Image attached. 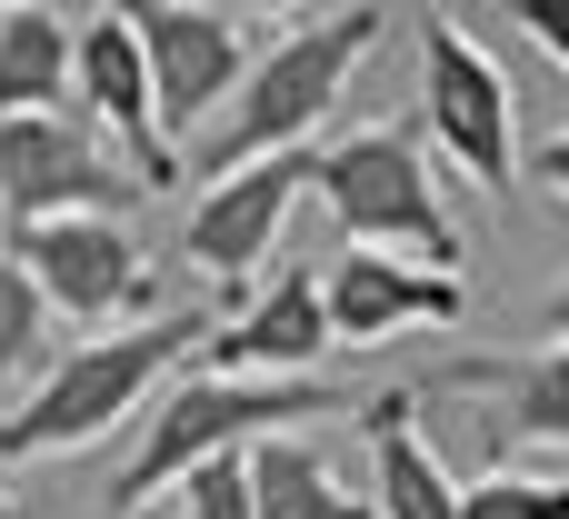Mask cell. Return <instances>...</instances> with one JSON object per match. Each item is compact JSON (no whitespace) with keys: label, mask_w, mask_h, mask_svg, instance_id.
I'll use <instances>...</instances> for the list:
<instances>
[{"label":"cell","mask_w":569,"mask_h":519,"mask_svg":"<svg viewBox=\"0 0 569 519\" xmlns=\"http://www.w3.org/2000/svg\"><path fill=\"white\" fill-rule=\"evenodd\" d=\"M210 310H150V320H130V330H110V340H80V350H60L50 360V380L0 420V460H60V450H90L100 430H120L190 350H210Z\"/></svg>","instance_id":"cell-1"},{"label":"cell","mask_w":569,"mask_h":519,"mask_svg":"<svg viewBox=\"0 0 569 519\" xmlns=\"http://www.w3.org/2000/svg\"><path fill=\"white\" fill-rule=\"evenodd\" d=\"M330 410H350V390H330V380H220V370H190L180 390H160V420L140 430L130 470L110 480V519H150V490H180L200 460L260 450L290 420H330Z\"/></svg>","instance_id":"cell-2"},{"label":"cell","mask_w":569,"mask_h":519,"mask_svg":"<svg viewBox=\"0 0 569 519\" xmlns=\"http://www.w3.org/2000/svg\"><path fill=\"white\" fill-rule=\"evenodd\" d=\"M380 40H390V10H370V0H360V10H320V20H300L290 40H270V50L250 60V80L230 90V120H220V140H210V180L300 150Z\"/></svg>","instance_id":"cell-3"},{"label":"cell","mask_w":569,"mask_h":519,"mask_svg":"<svg viewBox=\"0 0 569 519\" xmlns=\"http://www.w3.org/2000/svg\"><path fill=\"white\" fill-rule=\"evenodd\" d=\"M310 180L330 200V220L350 230V250H390L420 270H460V220L430 180V150L410 130H350L330 150H310Z\"/></svg>","instance_id":"cell-4"},{"label":"cell","mask_w":569,"mask_h":519,"mask_svg":"<svg viewBox=\"0 0 569 519\" xmlns=\"http://www.w3.org/2000/svg\"><path fill=\"white\" fill-rule=\"evenodd\" d=\"M420 120L490 200L510 190V170H520V100H510V70L450 10H420Z\"/></svg>","instance_id":"cell-5"},{"label":"cell","mask_w":569,"mask_h":519,"mask_svg":"<svg viewBox=\"0 0 569 519\" xmlns=\"http://www.w3.org/2000/svg\"><path fill=\"white\" fill-rule=\"evenodd\" d=\"M140 200V180H120L90 140V120L70 110H40V120H0V210L10 230H40V220H120Z\"/></svg>","instance_id":"cell-6"},{"label":"cell","mask_w":569,"mask_h":519,"mask_svg":"<svg viewBox=\"0 0 569 519\" xmlns=\"http://www.w3.org/2000/svg\"><path fill=\"white\" fill-rule=\"evenodd\" d=\"M10 260L50 320L110 330V320L150 310V260L130 240V220H40V230H10Z\"/></svg>","instance_id":"cell-7"},{"label":"cell","mask_w":569,"mask_h":519,"mask_svg":"<svg viewBox=\"0 0 569 519\" xmlns=\"http://www.w3.org/2000/svg\"><path fill=\"white\" fill-rule=\"evenodd\" d=\"M140 30V60H150V100H160V140L200 130L240 80H250V20L240 10H210V0H160V10H130Z\"/></svg>","instance_id":"cell-8"},{"label":"cell","mask_w":569,"mask_h":519,"mask_svg":"<svg viewBox=\"0 0 569 519\" xmlns=\"http://www.w3.org/2000/svg\"><path fill=\"white\" fill-rule=\"evenodd\" d=\"M320 310H330V350H380L390 330H460L480 300L460 270H420V260L340 240V260L320 270Z\"/></svg>","instance_id":"cell-9"},{"label":"cell","mask_w":569,"mask_h":519,"mask_svg":"<svg viewBox=\"0 0 569 519\" xmlns=\"http://www.w3.org/2000/svg\"><path fill=\"white\" fill-rule=\"evenodd\" d=\"M70 100H80V120H100L110 140H130L150 200L180 180V150L160 140V100H150V60H140L130 10H90V20L70 30Z\"/></svg>","instance_id":"cell-10"},{"label":"cell","mask_w":569,"mask_h":519,"mask_svg":"<svg viewBox=\"0 0 569 519\" xmlns=\"http://www.w3.org/2000/svg\"><path fill=\"white\" fill-rule=\"evenodd\" d=\"M300 190H310V150H280V160H250V170L210 180V190H200V210L180 220V260H190L200 280L240 290V280L280 250V220H290V200H300Z\"/></svg>","instance_id":"cell-11"},{"label":"cell","mask_w":569,"mask_h":519,"mask_svg":"<svg viewBox=\"0 0 569 519\" xmlns=\"http://www.w3.org/2000/svg\"><path fill=\"white\" fill-rule=\"evenodd\" d=\"M330 350V310H320V270L310 260H280L270 290H250L230 310V330L200 350L220 380H290V370H320Z\"/></svg>","instance_id":"cell-12"},{"label":"cell","mask_w":569,"mask_h":519,"mask_svg":"<svg viewBox=\"0 0 569 519\" xmlns=\"http://www.w3.org/2000/svg\"><path fill=\"white\" fill-rule=\"evenodd\" d=\"M360 440H370V519H460V480L420 440V390L410 380L360 400Z\"/></svg>","instance_id":"cell-13"},{"label":"cell","mask_w":569,"mask_h":519,"mask_svg":"<svg viewBox=\"0 0 569 519\" xmlns=\"http://www.w3.org/2000/svg\"><path fill=\"white\" fill-rule=\"evenodd\" d=\"M440 390H500L510 450H560L569 440V340H550L540 360H450Z\"/></svg>","instance_id":"cell-14"},{"label":"cell","mask_w":569,"mask_h":519,"mask_svg":"<svg viewBox=\"0 0 569 519\" xmlns=\"http://www.w3.org/2000/svg\"><path fill=\"white\" fill-rule=\"evenodd\" d=\"M70 100V10H0V120H40Z\"/></svg>","instance_id":"cell-15"},{"label":"cell","mask_w":569,"mask_h":519,"mask_svg":"<svg viewBox=\"0 0 569 519\" xmlns=\"http://www.w3.org/2000/svg\"><path fill=\"white\" fill-rule=\"evenodd\" d=\"M250 500H260V519H370V500H350L340 470L300 430H280V440L250 450Z\"/></svg>","instance_id":"cell-16"},{"label":"cell","mask_w":569,"mask_h":519,"mask_svg":"<svg viewBox=\"0 0 569 519\" xmlns=\"http://www.w3.org/2000/svg\"><path fill=\"white\" fill-rule=\"evenodd\" d=\"M460 519H569V480L480 470V480H460Z\"/></svg>","instance_id":"cell-17"},{"label":"cell","mask_w":569,"mask_h":519,"mask_svg":"<svg viewBox=\"0 0 569 519\" xmlns=\"http://www.w3.org/2000/svg\"><path fill=\"white\" fill-rule=\"evenodd\" d=\"M180 519H260V500H250V450L200 460V470L180 480Z\"/></svg>","instance_id":"cell-18"},{"label":"cell","mask_w":569,"mask_h":519,"mask_svg":"<svg viewBox=\"0 0 569 519\" xmlns=\"http://www.w3.org/2000/svg\"><path fill=\"white\" fill-rule=\"evenodd\" d=\"M40 340H50V310H40V290L20 280V260H0V380H20V370L40 360Z\"/></svg>","instance_id":"cell-19"},{"label":"cell","mask_w":569,"mask_h":519,"mask_svg":"<svg viewBox=\"0 0 569 519\" xmlns=\"http://www.w3.org/2000/svg\"><path fill=\"white\" fill-rule=\"evenodd\" d=\"M510 20H520V30H530V40H540V50L569 70V0H520Z\"/></svg>","instance_id":"cell-20"},{"label":"cell","mask_w":569,"mask_h":519,"mask_svg":"<svg viewBox=\"0 0 569 519\" xmlns=\"http://www.w3.org/2000/svg\"><path fill=\"white\" fill-rule=\"evenodd\" d=\"M540 180H550V200H569V130H550V150H540Z\"/></svg>","instance_id":"cell-21"},{"label":"cell","mask_w":569,"mask_h":519,"mask_svg":"<svg viewBox=\"0 0 569 519\" xmlns=\"http://www.w3.org/2000/svg\"><path fill=\"white\" fill-rule=\"evenodd\" d=\"M540 330H550V340H569V280L550 290V310H540Z\"/></svg>","instance_id":"cell-22"},{"label":"cell","mask_w":569,"mask_h":519,"mask_svg":"<svg viewBox=\"0 0 569 519\" xmlns=\"http://www.w3.org/2000/svg\"><path fill=\"white\" fill-rule=\"evenodd\" d=\"M0 519H40V510H20V500H0Z\"/></svg>","instance_id":"cell-23"}]
</instances>
